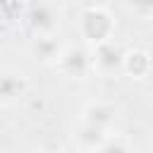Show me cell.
<instances>
[{
	"mask_svg": "<svg viewBox=\"0 0 153 153\" xmlns=\"http://www.w3.org/2000/svg\"><path fill=\"white\" fill-rule=\"evenodd\" d=\"M122 10H127L141 19H153V2H124Z\"/></svg>",
	"mask_w": 153,
	"mask_h": 153,
	"instance_id": "11",
	"label": "cell"
},
{
	"mask_svg": "<svg viewBox=\"0 0 153 153\" xmlns=\"http://www.w3.org/2000/svg\"><path fill=\"white\" fill-rule=\"evenodd\" d=\"M57 69L67 79H86L88 74H93V50L84 43L67 45L57 62Z\"/></svg>",
	"mask_w": 153,
	"mask_h": 153,
	"instance_id": "3",
	"label": "cell"
},
{
	"mask_svg": "<svg viewBox=\"0 0 153 153\" xmlns=\"http://www.w3.org/2000/svg\"><path fill=\"white\" fill-rule=\"evenodd\" d=\"M65 48L67 45L60 41V36H31L26 45L29 57L41 67H57Z\"/></svg>",
	"mask_w": 153,
	"mask_h": 153,
	"instance_id": "5",
	"label": "cell"
},
{
	"mask_svg": "<svg viewBox=\"0 0 153 153\" xmlns=\"http://www.w3.org/2000/svg\"><path fill=\"white\" fill-rule=\"evenodd\" d=\"M110 136H112L110 131L98 129V127H93V124H86V122H81V120H79V124L72 129V143H74V148L81 151V153H98Z\"/></svg>",
	"mask_w": 153,
	"mask_h": 153,
	"instance_id": "8",
	"label": "cell"
},
{
	"mask_svg": "<svg viewBox=\"0 0 153 153\" xmlns=\"http://www.w3.org/2000/svg\"><path fill=\"white\" fill-rule=\"evenodd\" d=\"M124 55H127V50L117 41H110V43L96 48L93 50V74L105 76V79H112L117 74H122Z\"/></svg>",
	"mask_w": 153,
	"mask_h": 153,
	"instance_id": "4",
	"label": "cell"
},
{
	"mask_svg": "<svg viewBox=\"0 0 153 153\" xmlns=\"http://www.w3.org/2000/svg\"><path fill=\"white\" fill-rule=\"evenodd\" d=\"M29 91V79L17 67H2L0 69V108L17 105Z\"/></svg>",
	"mask_w": 153,
	"mask_h": 153,
	"instance_id": "6",
	"label": "cell"
},
{
	"mask_svg": "<svg viewBox=\"0 0 153 153\" xmlns=\"http://www.w3.org/2000/svg\"><path fill=\"white\" fill-rule=\"evenodd\" d=\"M98 153H134V146H131V141H129L127 136L112 134V136L103 143V148H100Z\"/></svg>",
	"mask_w": 153,
	"mask_h": 153,
	"instance_id": "10",
	"label": "cell"
},
{
	"mask_svg": "<svg viewBox=\"0 0 153 153\" xmlns=\"http://www.w3.org/2000/svg\"><path fill=\"white\" fill-rule=\"evenodd\" d=\"M117 117H120V108L110 100H91L81 110V122L105 129L110 134H112V127L117 124Z\"/></svg>",
	"mask_w": 153,
	"mask_h": 153,
	"instance_id": "7",
	"label": "cell"
},
{
	"mask_svg": "<svg viewBox=\"0 0 153 153\" xmlns=\"http://www.w3.org/2000/svg\"><path fill=\"white\" fill-rule=\"evenodd\" d=\"M38 153H65L62 148H41Z\"/></svg>",
	"mask_w": 153,
	"mask_h": 153,
	"instance_id": "12",
	"label": "cell"
},
{
	"mask_svg": "<svg viewBox=\"0 0 153 153\" xmlns=\"http://www.w3.org/2000/svg\"><path fill=\"white\" fill-rule=\"evenodd\" d=\"M151 67H153L151 55L146 50H141V48H131L124 55V69H122V74H127L131 79H143V76L151 74Z\"/></svg>",
	"mask_w": 153,
	"mask_h": 153,
	"instance_id": "9",
	"label": "cell"
},
{
	"mask_svg": "<svg viewBox=\"0 0 153 153\" xmlns=\"http://www.w3.org/2000/svg\"><path fill=\"white\" fill-rule=\"evenodd\" d=\"M115 31H117V22L115 14L110 12V7L105 5H86L79 12L76 19V33L81 38V43L91 50L115 41Z\"/></svg>",
	"mask_w": 153,
	"mask_h": 153,
	"instance_id": "1",
	"label": "cell"
},
{
	"mask_svg": "<svg viewBox=\"0 0 153 153\" xmlns=\"http://www.w3.org/2000/svg\"><path fill=\"white\" fill-rule=\"evenodd\" d=\"M65 17V7L57 2H33L26 7L24 22L31 36H57Z\"/></svg>",
	"mask_w": 153,
	"mask_h": 153,
	"instance_id": "2",
	"label": "cell"
}]
</instances>
